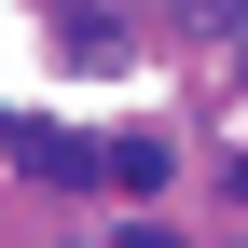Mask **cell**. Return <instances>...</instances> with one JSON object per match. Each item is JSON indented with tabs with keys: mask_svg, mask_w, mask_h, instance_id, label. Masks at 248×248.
<instances>
[{
	"mask_svg": "<svg viewBox=\"0 0 248 248\" xmlns=\"http://www.w3.org/2000/svg\"><path fill=\"white\" fill-rule=\"evenodd\" d=\"M0 138H14V124H0Z\"/></svg>",
	"mask_w": 248,
	"mask_h": 248,
	"instance_id": "5b68a950",
	"label": "cell"
},
{
	"mask_svg": "<svg viewBox=\"0 0 248 248\" xmlns=\"http://www.w3.org/2000/svg\"><path fill=\"white\" fill-rule=\"evenodd\" d=\"M55 28H69V55H110L124 28H110V0H55Z\"/></svg>",
	"mask_w": 248,
	"mask_h": 248,
	"instance_id": "3957f363",
	"label": "cell"
},
{
	"mask_svg": "<svg viewBox=\"0 0 248 248\" xmlns=\"http://www.w3.org/2000/svg\"><path fill=\"white\" fill-rule=\"evenodd\" d=\"M14 166L55 193H97V138H69V124H14Z\"/></svg>",
	"mask_w": 248,
	"mask_h": 248,
	"instance_id": "6da1fadb",
	"label": "cell"
},
{
	"mask_svg": "<svg viewBox=\"0 0 248 248\" xmlns=\"http://www.w3.org/2000/svg\"><path fill=\"white\" fill-rule=\"evenodd\" d=\"M234 207H248V152H234Z\"/></svg>",
	"mask_w": 248,
	"mask_h": 248,
	"instance_id": "277c9868",
	"label": "cell"
},
{
	"mask_svg": "<svg viewBox=\"0 0 248 248\" xmlns=\"http://www.w3.org/2000/svg\"><path fill=\"white\" fill-rule=\"evenodd\" d=\"M97 179H110V193H166V138H110Z\"/></svg>",
	"mask_w": 248,
	"mask_h": 248,
	"instance_id": "7a4b0ae2",
	"label": "cell"
}]
</instances>
